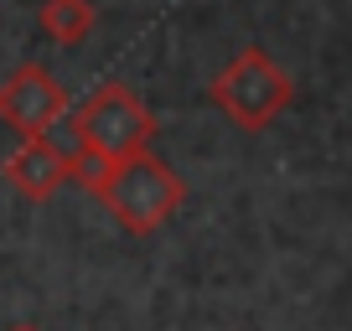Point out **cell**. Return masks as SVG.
Returning a JSON list of instances; mask_svg holds the SVG:
<instances>
[{
	"label": "cell",
	"mask_w": 352,
	"mask_h": 331,
	"mask_svg": "<svg viewBox=\"0 0 352 331\" xmlns=\"http://www.w3.org/2000/svg\"><path fill=\"white\" fill-rule=\"evenodd\" d=\"M83 187L135 238H151L155 228H166L182 212V202H187V181L176 176L155 150H135V155H120V161H94L83 171Z\"/></svg>",
	"instance_id": "6da1fadb"
},
{
	"label": "cell",
	"mask_w": 352,
	"mask_h": 331,
	"mask_svg": "<svg viewBox=\"0 0 352 331\" xmlns=\"http://www.w3.org/2000/svg\"><path fill=\"white\" fill-rule=\"evenodd\" d=\"M208 99L228 124L259 135L296 104V78L264 52V47H243L233 62H223L218 73H212Z\"/></svg>",
	"instance_id": "7a4b0ae2"
},
{
	"label": "cell",
	"mask_w": 352,
	"mask_h": 331,
	"mask_svg": "<svg viewBox=\"0 0 352 331\" xmlns=\"http://www.w3.org/2000/svg\"><path fill=\"white\" fill-rule=\"evenodd\" d=\"M73 119H78V135H83L94 161H120V155L151 150V140H155V114L145 109V99L130 83H99L73 109Z\"/></svg>",
	"instance_id": "3957f363"
},
{
	"label": "cell",
	"mask_w": 352,
	"mask_h": 331,
	"mask_svg": "<svg viewBox=\"0 0 352 331\" xmlns=\"http://www.w3.org/2000/svg\"><path fill=\"white\" fill-rule=\"evenodd\" d=\"M67 109H73V104H67V89L42 62H16L11 73L0 78V119L11 124L16 135H42L47 124L63 119Z\"/></svg>",
	"instance_id": "277c9868"
},
{
	"label": "cell",
	"mask_w": 352,
	"mask_h": 331,
	"mask_svg": "<svg viewBox=\"0 0 352 331\" xmlns=\"http://www.w3.org/2000/svg\"><path fill=\"white\" fill-rule=\"evenodd\" d=\"M0 171H6L11 192H16V197H26V202H52L67 181H78V166L67 161L47 135H21V145L6 155Z\"/></svg>",
	"instance_id": "5b68a950"
},
{
	"label": "cell",
	"mask_w": 352,
	"mask_h": 331,
	"mask_svg": "<svg viewBox=\"0 0 352 331\" xmlns=\"http://www.w3.org/2000/svg\"><path fill=\"white\" fill-rule=\"evenodd\" d=\"M36 26L57 47H83L94 36V26H99V5L94 0H42L36 5Z\"/></svg>",
	"instance_id": "8992f818"
},
{
	"label": "cell",
	"mask_w": 352,
	"mask_h": 331,
	"mask_svg": "<svg viewBox=\"0 0 352 331\" xmlns=\"http://www.w3.org/2000/svg\"><path fill=\"white\" fill-rule=\"evenodd\" d=\"M11 331H42V326H26V321H21V326H11Z\"/></svg>",
	"instance_id": "52a82bcc"
}]
</instances>
